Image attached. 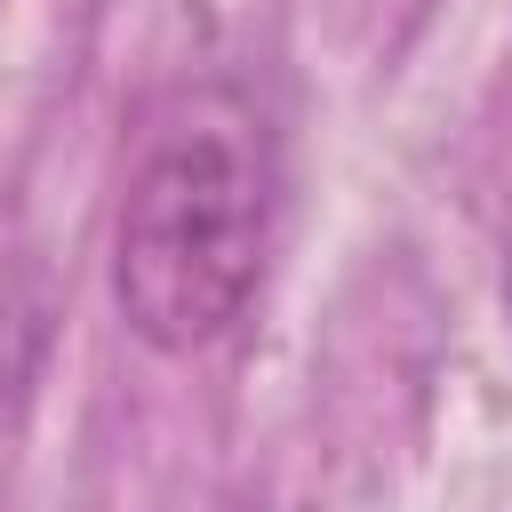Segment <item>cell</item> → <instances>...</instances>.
I'll return each mask as SVG.
<instances>
[{"label":"cell","mask_w":512,"mask_h":512,"mask_svg":"<svg viewBox=\"0 0 512 512\" xmlns=\"http://www.w3.org/2000/svg\"><path fill=\"white\" fill-rule=\"evenodd\" d=\"M272 184L264 112L224 80L184 88L144 128L112 232V296L152 352H200L240 328L264 288Z\"/></svg>","instance_id":"1"},{"label":"cell","mask_w":512,"mask_h":512,"mask_svg":"<svg viewBox=\"0 0 512 512\" xmlns=\"http://www.w3.org/2000/svg\"><path fill=\"white\" fill-rule=\"evenodd\" d=\"M40 352H48V304H40L32 256H16L8 232H0V424L24 408V392L40 376Z\"/></svg>","instance_id":"2"}]
</instances>
